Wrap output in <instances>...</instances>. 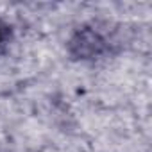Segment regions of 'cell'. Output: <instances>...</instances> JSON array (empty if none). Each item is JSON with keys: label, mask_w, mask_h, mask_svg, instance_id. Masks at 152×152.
Listing matches in <instances>:
<instances>
[{"label": "cell", "mask_w": 152, "mask_h": 152, "mask_svg": "<svg viewBox=\"0 0 152 152\" xmlns=\"http://www.w3.org/2000/svg\"><path fill=\"white\" fill-rule=\"evenodd\" d=\"M111 47L109 38L95 25H86L75 32L68 43V52L75 59H97Z\"/></svg>", "instance_id": "6da1fadb"}, {"label": "cell", "mask_w": 152, "mask_h": 152, "mask_svg": "<svg viewBox=\"0 0 152 152\" xmlns=\"http://www.w3.org/2000/svg\"><path fill=\"white\" fill-rule=\"evenodd\" d=\"M11 36H13V31L11 27L0 18V56L6 52V48L9 47V41H11Z\"/></svg>", "instance_id": "7a4b0ae2"}]
</instances>
